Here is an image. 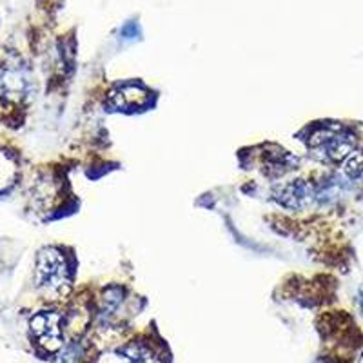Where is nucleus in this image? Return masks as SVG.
Segmentation results:
<instances>
[{"instance_id": "obj_4", "label": "nucleus", "mask_w": 363, "mask_h": 363, "mask_svg": "<svg viewBox=\"0 0 363 363\" xmlns=\"http://www.w3.org/2000/svg\"><path fill=\"white\" fill-rule=\"evenodd\" d=\"M274 199L278 203L289 209H301L309 206L311 200L314 199V189L306 180H293L287 184H281L274 191Z\"/></svg>"}, {"instance_id": "obj_8", "label": "nucleus", "mask_w": 363, "mask_h": 363, "mask_svg": "<svg viewBox=\"0 0 363 363\" xmlns=\"http://www.w3.org/2000/svg\"><path fill=\"white\" fill-rule=\"evenodd\" d=\"M362 311H363V301H362Z\"/></svg>"}, {"instance_id": "obj_7", "label": "nucleus", "mask_w": 363, "mask_h": 363, "mask_svg": "<svg viewBox=\"0 0 363 363\" xmlns=\"http://www.w3.org/2000/svg\"><path fill=\"white\" fill-rule=\"evenodd\" d=\"M345 174L351 180H363V151L352 153L345 162Z\"/></svg>"}, {"instance_id": "obj_2", "label": "nucleus", "mask_w": 363, "mask_h": 363, "mask_svg": "<svg viewBox=\"0 0 363 363\" xmlns=\"http://www.w3.org/2000/svg\"><path fill=\"white\" fill-rule=\"evenodd\" d=\"M314 158L322 162H342L351 157L356 138L351 131L342 128H322L313 133L307 142Z\"/></svg>"}, {"instance_id": "obj_5", "label": "nucleus", "mask_w": 363, "mask_h": 363, "mask_svg": "<svg viewBox=\"0 0 363 363\" xmlns=\"http://www.w3.org/2000/svg\"><path fill=\"white\" fill-rule=\"evenodd\" d=\"M149 100V93L140 86V84H124L111 95V102L116 108L133 109L142 108Z\"/></svg>"}, {"instance_id": "obj_6", "label": "nucleus", "mask_w": 363, "mask_h": 363, "mask_svg": "<svg viewBox=\"0 0 363 363\" xmlns=\"http://www.w3.org/2000/svg\"><path fill=\"white\" fill-rule=\"evenodd\" d=\"M15 173H17V167H15L13 158L0 151V191L11 186L15 180Z\"/></svg>"}, {"instance_id": "obj_1", "label": "nucleus", "mask_w": 363, "mask_h": 363, "mask_svg": "<svg viewBox=\"0 0 363 363\" xmlns=\"http://www.w3.org/2000/svg\"><path fill=\"white\" fill-rule=\"evenodd\" d=\"M37 285L48 294H64L69 291L71 269L66 256L55 247H45L37 258Z\"/></svg>"}, {"instance_id": "obj_3", "label": "nucleus", "mask_w": 363, "mask_h": 363, "mask_svg": "<svg viewBox=\"0 0 363 363\" xmlns=\"http://www.w3.org/2000/svg\"><path fill=\"white\" fill-rule=\"evenodd\" d=\"M31 330L37 336L38 343L48 351L55 352L62 345V329H60V314L53 311H42L31 318Z\"/></svg>"}]
</instances>
